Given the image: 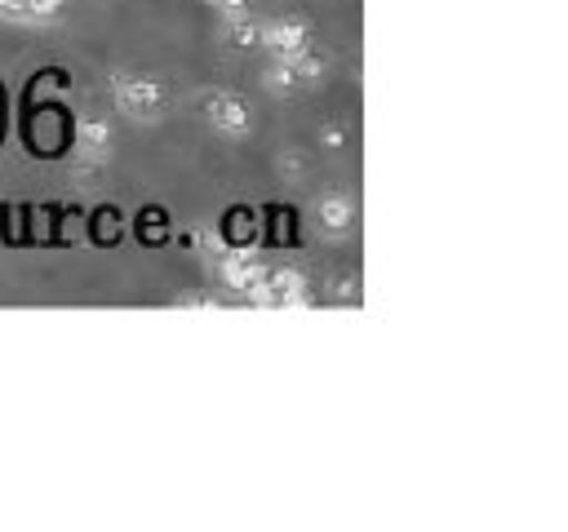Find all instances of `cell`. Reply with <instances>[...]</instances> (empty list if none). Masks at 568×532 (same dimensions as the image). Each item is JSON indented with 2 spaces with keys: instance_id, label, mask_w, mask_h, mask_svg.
I'll return each mask as SVG.
<instances>
[]
</instances>
